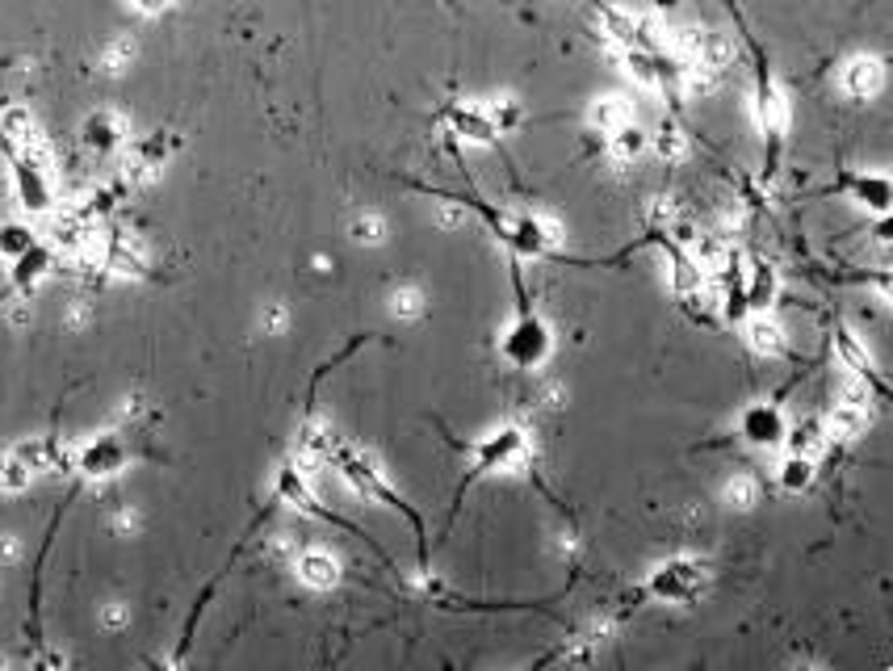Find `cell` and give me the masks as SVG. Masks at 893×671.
<instances>
[{"mask_svg": "<svg viewBox=\"0 0 893 671\" xmlns=\"http://www.w3.org/2000/svg\"><path fill=\"white\" fill-rule=\"evenodd\" d=\"M130 453H126V441L118 432H97L84 445H76V458H72V470L80 479H114L118 470H126Z\"/></svg>", "mask_w": 893, "mask_h": 671, "instance_id": "30bf717a", "label": "cell"}, {"mask_svg": "<svg viewBox=\"0 0 893 671\" xmlns=\"http://www.w3.org/2000/svg\"><path fill=\"white\" fill-rule=\"evenodd\" d=\"M835 349H839V361L852 370L856 378H873L877 374V365H873V353L860 344V336L856 332H847V328H839V336H835Z\"/></svg>", "mask_w": 893, "mask_h": 671, "instance_id": "4316f807", "label": "cell"}, {"mask_svg": "<svg viewBox=\"0 0 893 671\" xmlns=\"http://www.w3.org/2000/svg\"><path fill=\"white\" fill-rule=\"evenodd\" d=\"M550 349H554V340H550L546 319L525 302V307L516 311L512 328L504 332V357L516 365V370H537V365L550 357Z\"/></svg>", "mask_w": 893, "mask_h": 671, "instance_id": "5b68a950", "label": "cell"}, {"mask_svg": "<svg viewBox=\"0 0 893 671\" xmlns=\"http://www.w3.org/2000/svg\"><path fill=\"white\" fill-rule=\"evenodd\" d=\"M784 453H801V458H818L826 445V428L822 420H801L797 428H784Z\"/></svg>", "mask_w": 893, "mask_h": 671, "instance_id": "484cf974", "label": "cell"}, {"mask_svg": "<svg viewBox=\"0 0 893 671\" xmlns=\"http://www.w3.org/2000/svg\"><path fill=\"white\" fill-rule=\"evenodd\" d=\"M30 483H34V470L21 462L13 449L0 453V491H5V495H21Z\"/></svg>", "mask_w": 893, "mask_h": 671, "instance_id": "f546056e", "label": "cell"}, {"mask_svg": "<svg viewBox=\"0 0 893 671\" xmlns=\"http://www.w3.org/2000/svg\"><path fill=\"white\" fill-rule=\"evenodd\" d=\"M650 143H655V151H659V160H663V164L684 160V151H688V139L680 135V126H671V122H667L663 131H659L655 139H650Z\"/></svg>", "mask_w": 893, "mask_h": 671, "instance_id": "e575fe53", "label": "cell"}, {"mask_svg": "<svg viewBox=\"0 0 893 671\" xmlns=\"http://www.w3.org/2000/svg\"><path fill=\"white\" fill-rule=\"evenodd\" d=\"M51 269H55V252L47 248V244H30L26 252L13 261V290L21 294V298H34L38 294V286L51 277Z\"/></svg>", "mask_w": 893, "mask_h": 671, "instance_id": "e0dca14e", "label": "cell"}, {"mask_svg": "<svg viewBox=\"0 0 893 671\" xmlns=\"http://www.w3.org/2000/svg\"><path fill=\"white\" fill-rule=\"evenodd\" d=\"M818 474V458H801V453H784L780 462V487L784 491H805Z\"/></svg>", "mask_w": 893, "mask_h": 671, "instance_id": "83f0119b", "label": "cell"}, {"mask_svg": "<svg viewBox=\"0 0 893 671\" xmlns=\"http://www.w3.org/2000/svg\"><path fill=\"white\" fill-rule=\"evenodd\" d=\"M9 177H13V198H17V206L26 210V214H51V210H55L51 168H42L38 160H30V156H17V151H13Z\"/></svg>", "mask_w": 893, "mask_h": 671, "instance_id": "8fae6325", "label": "cell"}, {"mask_svg": "<svg viewBox=\"0 0 893 671\" xmlns=\"http://www.w3.org/2000/svg\"><path fill=\"white\" fill-rule=\"evenodd\" d=\"M0 135H5V143L17 156H30L42 168H55V151H51L47 135H42L34 110H26V105H5V110H0Z\"/></svg>", "mask_w": 893, "mask_h": 671, "instance_id": "ba28073f", "label": "cell"}, {"mask_svg": "<svg viewBox=\"0 0 893 671\" xmlns=\"http://www.w3.org/2000/svg\"><path fill=\"white\" fill-rule=\"evenodd\" d=\"M705 588H709V567L696 558H684V554L659 562L646 579V596H655L663 604H692Z\"/></svg>", "mask_w": 893, "mask_h": 671, "instance_id": "277c9868", "label": "cell"}, {"mask_svg": "<svg viewBox=\"0 0 893 671\" xmlns=\"http://www.w3.org/2000/svg\"><path fill=\"white\" fill-rule=\"evenodd\" d=\"M441 122L449 126V135L478 143V147L499 139V126H495V114H491L487 101H449L441 110Z\"/></svg>", "mask_w": 893, "mask_h": 671, "instance_id": "4fadbf2b", "label": "cell"}, {"mask_svg": "<svg viewBox=\"0 0 893 671\" xmlns=\"http://www.w3.org/2000/svg\"><path fill=\"white\" fill-rule=\"evenodd\" d=\"M30 244H38V240H34V231L26 223H5V227H0V256H5V261H17Z\"/></svg>", "mask_w": 893, "mask_h": 671, "instance_id": "836d02e7", "label": "cell"}, {"mask_svg": "<svg viewBox=\"0 0 893 671\" xmlns=\"http://www.w3.org/2000/svg\"><path fill=\"white\" fill-rule=\"evenodd\" d=\"M135 59H139V42L130 38V34H114V38L101 47L97 68H101L105 76H126L130 68H135Z\"/></svg>", "mask_w": 893, "mask_h": 671, "instance_id": "d4e9b609", "label": "cell"}, {"mask_svg": "<svg viewBox=\"0 0 893 671\" xmlns=\"http://www.w3.org/2000/svg\"><path fill=\"white\" fill-rule=\"evenodd\" d=\"M868 420H873V391L864 386V378H856L831 407V416L822 420L826 441H856V437H864Z\"/></svg>", "mask_w": 893, "mask_h": 671, "instance_id": "9c48e42d", "label": "cell"}, {"mask_svg": "<svg viewBox=\"0 0 893 671\" xmlns=\"http://www.w3.org/2000/svg\"><path fill=\"white\" fill-rule=\"evenodd\" d=\"M726 504L738 508V512H747V508L759 504V479H755V474H734V479L726 483Z\"/></svg>", "mask_w": 893, "mask_h": 671, "instance_id": "d6a6232c", "label": "cell"}, {"mask_svg": "<svg viewBox=\"0 0 893 671\" xmlns=\"http://www.w3.org/2000/svg\"><path fill=\"white\" fill-rule=\"evenodd\" d=\"M286 323H290V311L281 307V302H273V307H269L265 315H260V332H269V336H273V332L286 328Z\"/></svg>", "mask_w": 893, "mask_h": 671, "instance_id": "8d00e7d4", "label": "cell"}, {"mask_svg": "<svg viewBox=\"0 0 893 671\" xmlns=\"http://www.w3.org/2000/svg\"><path fill=\"white\" fill-rule=\"evenodd\" d=\"M139 512L135 508H118L114 512V533H122V537H130V533H139Z\"/></svg>", "mask_w": 893, "mask_h": 671, "instance_id": "74e56055", "label": "cell"}, {"mask_svg": "<svg viewBox=\"0 0 893 671\" xmlns=\"http://www.w3.org/2000/svg\"><path fill=\"white\" fill-rule=\"evenodd\" d=\"M93 265L105 269V273H114V277H143L147 265H151V252L143 244V235L114 227V231H101L97 252H93Z\"/></svg>", "mask_w": 893, "mask_h": 671, "instance_id": "8992f818", "label": "cell"}, {"mask_svg": "<svg viewBox=\"0 0 893 671\" xmlns=\"http://www.w3.org/2000/svg\"><path fill=\"white\" fill-rule=\"evenodd\" d=\"M328 466L340 474V479L353 487V491H361L365 500H374V504H382V508H395V512H403L407 516V525L416 529V537L420 541H428V533H424V521H420V512L411 508L403 495L390 487L386 479H382V470H378V462L369 458L365 449H357V445H344V441H336L332 445V458H328Z\"/></svg>", "mask_w": 893, "mask_h": 671, "instance_id": "6da1fadb", "label": "cell"}, {"mask_svg": "<svg viewBox=\"0 0 893 671\" xmlns=\"http://www.w3.org/2000/svg\"><path fill=\"white\" fill-rule=\"evenodd\" d=\"M646 147H650V135L642 131V126H634V122L608 135V151H613V160H621V164H625V160H638Z\"/></svg>", "mask_w": 893, "mask_h": 671, "instance_id": "f1b7e54d", "label": "cell"}, {"mask_svg": "<svg viewBox=\"0 0 893 671\" xmlns=\"http://www.w3.org/2000/svg\"><path fill=\"white\" fill-rule=\"evenodd\" d=\"M587 122H592V131L596 135H613V131H621V126H629L634 122V110H629V101L625 97H600L592 110H587Z\"/></svg>", "mask_w": 893, "mask_h": 671, "instance_id": "cb8c5ba5", "label": "cell"}, {"mask_svg": "<svg viewBox=\"0 0 893 671\" xmlns=\"http://www.w3.org/2000/svg\"><path fill=\"white\" fill-rule=\"evenodd\" d=\"M348 235H353L357 244L374 248V244L386 240V219H382V214H374V210H365V214H357V219L348 223Z\"/></svg>", "mask_w": 893, "mask_h": 671, "instance_id": "4dcf8cb0", "label": "cell"}, {"mask_svg": "<svg viewBox=\"0 0 893 671\" xmlns=\"http://www.w3.org/2000/svg\"><path fill=\"white\" fill-rule=\"evenodd\" d=\"M839 84H843V93L852 97V101L877 97V93L885 89V63H881L877 55H852V59L843 63Z\"/></svg>", "mask_w": 893, "mask_h": 671, "instance_id": "2e32d148", "label": "cell"}, {"mask_svg": "<svg viewBox=\"0 0 893 671\" xmlns=\"http://www.w3.org/2000/svg\"><path fill=\"white\" fill-rule=\"evenodd\" d=\"M130 143V122L118 110H93L80 122V147L93 156H114Z\"/></svg>", "mask_w": 893, "mask_h": 671, "instance_id": "5bb4252c", "label": "cell"}, {"mask_svg": "<svg viewBox=\"0 0 893 671\" xmlns=\"http://www.w3.org/2000/svg\"><path fill=\"white\" fill-rule=\"evenodd\" d=\"M9 449L34 470V479H38V474H68L72 458H76V445L55 441V437H26V441H17Z\"/></svg>", "mask_w": 893, "mask_h": 671, "instance_id": "9a60e30c", "label": "cell"}, {"mask_svg": "<svg viewBox=\"0 0 893 671\" xmlns=\"http://www.w3.org/2000/svg\"><path fill=\"white\" fill-rule=\"evenodd\" d=\"M743 336H747V344H751V353H759V357H780L784 349H789V340H784L780 323H776L768 311H751Z\"/></svg>", "mask_w": 893, "mask_h": 671, "instance_id": "44dd1931", "label": "cell"}, {"mask_svg": "<svg viewBox=\"0 0 893 671\" xmlns=\"http://www.w3.org/2000/svg\"><path fill=\"white\" fill-rule=\"evenodd\" d=\"M483 223L504 240L516 256H550L562 248V227L554 219H541V214H504V210H491L487 202H470Z\"/></svg>", "mask_w": 893, "mask_h": 671, "instance_id": "7a4b0ae2", "label": "cell"}, {"mask_svg": "<svg viewBox=\"0 0 893 671\" xmlns=\"http://www.w3.org/2000/svg\"><path fill=\"white\" fill-rule=\"evenodd\" d=\"M17 558H21V541L13 533H5V537H0V567H13Z\"/></svg>", "mask_w": 893, "mask_h": 671, "instance_id": "f35d334b", "label": "cell"}, {"mask_svg": "<svg viewBox=\"0 0 893 671\" xmlns=\"http://www.w3.org/2000/svg\"><path fill=\"white\" fill-rule=\"evenodd\" d=\"M755 118H759V131L768 139V172L776 168V156H780V143H784V131H789V101H784L780 84L772 80L768 68H759L755 76Z\"/></svg>", "mask_w": 893, "mask_h": 671, "instance_id": "52a82bcc", "label": "cell"}, {"mask_svg": "<svg viewBox=\"0 0 893 671\" xmlns=\"http://www.w3.org/2000/svg\"><path fill=\"white\" fill-rule=\"evenodd\" d=\"M172 151H177V135L172 131H151L135 143H126V181L130 185H147L156 181L160 172L168 168Z\"/></svg>", "mask_w": 893, "mask_h": 671, "instance_id": "7c38bea8", "label": "cell"}, {"mask_svg": "<svg viewBox=\"0 0 893 671\" xmlns=\"http://www.w3.org/2000/svg\"><path fill=\"white\" fill-rule=\"evenodd\" d=\"M126 621H130V609H126L122 600H110L101 609V625H105V630H126Z\"/></svg>", "mask_w": 893, "mask_h": 671, "instance_id": "d590c367", "label": "cell"}, {"mask_svg": "<svg viewBox=\"0 0 893 671\" xmlns=\"http://www.w3.org/2000/svg\"><path fill=\"white\" fill-rule=\"evenodd\" d=\"M776 302V269L768 261H751L743 273V307L747 311H768Z\"/></svg>", "mask_w": 893, "mask_h": 671, "instance_id": "7402d4cb", "label": "cell"}, {"mask_svg": "<svg viewBox=\"0 0 893 671\" xmlns=\"http://www.w3.org/2000/svg\"><path fill=\"white\" fill-rule=\"evenodd\" d=\"M839 189L847 193L852 202H860L864 210L873 214H889V177L885 172H843L839 177Z\"/></svg>", "mask_w": 893, "mask_h": 671, "instance_id": "ac0fdd59", "label": "cell"}, {"mask_svg": "<svg viewBox=\"0 0 893 671\" xmlns=\"http://www.w3.org/2000/svg\"><path fill=\"white\" fill-rule=\"evenodd\" d=\"M424 311H428V302H424L420 286H399L395 294H390V315L395 319H420Z\"/></svg>", "mask_w": 893, "mask_h": 671, "instance_id": "1f68e13d", "label": "cell"}, {"mask_svg": "<svg viewBox=\"0 0 893 671\" xmlns=\"http://www.w3.org/2000/svg\"><path fill=\"white\" fill-rule=\"evenodd\" d=\"M277 495L286 504H294L298 512H311V516H328L319 504H315V495H311V487H307V474H302L294 462H286L277 470Z\"/></svg>", "mask_w": 893, "mask_h": 671, "instance_id": "603a6c76", "label": "cell"}, {"mask_svg": "<svg viewBox=\"0 0 893 671\" xmlns=\"http://www.w3.org/2000/svg\"><path fill=\"white\" fill-rule=\"evenodd\" d=\"M529 453H533V441H529V432L520 428V424L495 428L491 437H483L478 445H470V470H466L462 487H457V500H462V495H466L478 479H487V474H508V470H516V466H525V462H529Z\"/></svg>", "mask_w": 893, "mask_h": 671, "instance_id": "3957f363", "label": "cell"}, {"mask_svg": "<svg viewBox=\"0 0 893 671\" xmlns=\"http://www.w3.org/2000/svg\"><path fill=\"white\" fill-rule=\"evenodd\" d=\"M130 5H135L139 13H147V17H160V13H168L172 5H177V0H130Z\"/></svg>", "mask_w": 893, "mask_h": 671, "instance_id": "ab89813d", "label": "cell"}, {"mask_svg": "<svg viewBox=\"0 0 893 671\" xmlns=\"http://www.w3.org/2000/svg\"><path fill=\"white\" fill-rule=\"evenodd\" d=\"M294 575H298L302 583H307V588L328 592V588H336V583H340V558H336L332 550L311 546V550H302V554H298Z\"/></svg>", "mask_w": 893, "mask_h": 671, "instance_id": "ffe728a7", "label": "cell"}, {"mask_svg": "<svg viewBox=\"0 0 893 671\" xmlns=\"http://www.w3.org/2000/svg\"><path fill=\"white\" fill-rule=\"evenodd\" d=\"M738 432L751 441V445H776L784 437V411L776 403H751L738 420Z\"/></svg>", "mask_w": 893, "mask_h": 671, "instance_id": "d6986e66", "label": "cell"}]
</instances>
